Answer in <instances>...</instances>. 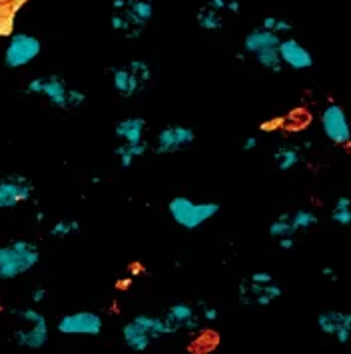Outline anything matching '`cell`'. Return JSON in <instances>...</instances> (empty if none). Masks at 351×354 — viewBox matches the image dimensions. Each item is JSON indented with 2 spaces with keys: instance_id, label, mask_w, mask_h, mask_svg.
I'll list each match as a JSON object with an SVG mask.
<instances>
[{
  "instance_id": "obj_1",
  "label": "cell",
  "mask_w": 351,
  "mask_h": 354,
  "mask_svg": "<svg viewBox=\"0 0 351 354\" xmlns=\"http://www.w3.org/2000/svg\"><path fill=\"white\" fill-rule=\"evenodd\" d=\"M24 93L44 98L56 111H74L86 104L88 96L84 91L74 88L60 75H40L30 78Z\"/></svg>"
},
{
  "instance_id": "obj_2",
  "label": "cell",
  "mask_w": 351,
  "mask_h": 354,
  "mask_svg": "<svg viewBox=\"0 0 351 354\" xmlns=\"http://www.w3.org/2000/svg\"><path fill=\"white\" fill-rule=\"evenodd\" d=\"M40 262V248L26 239L0 244V280H14L30 272Z\"/></svg>"
},
{
  "instance_id": "obj_3",
  "label": "cell",
  "mask_w": 351,
  "mask_h": 354,
  "mask_svg": "<svg viewBox=\"0 0 351 354\" xmlns=\"http://www.w3.org/2000/svg\"><path fill=\"white\" fill-rule=\"evenodd\" d=\"M220 210H222V206L214 201H192L188 196H174L168 203L170 218L178 226H182L184 230L200 228L202 224L218 216Z\"/></svg>"
},
{
  "instance_id": "obj_4",
  "label": "cell",
  "mask_w": 351,
  "mask_h": 354,
  "mask_svg": "<svg viewBox=\"0 0 351 354\" xmlns=\"http://www.w3.org/2000/svg\"><path fill=\"white\" fill-rule=\"evenodd\" d=\"M10 315L22 322V326L12 333V340L17 342V346L28 348V351H40L42 346H46L50 328H48V320L40 310L32 308V306L12 308Z\"/></svg>"
},
{
  "instance_id": "obj_5",
  "label": "cell",
  "mask_w": 351,
  "mask_h": 354,
  "mask_svg": "<svg viewBox=\"0 0 351 354\" xmlns=\"http://www.w3.org/2000/svg\"><path fill=\"white\" fill-rule=\"evenodd\" d=\"M40 53H42L40 38L30 32H14V35H10L6 46H4L2 60L8 68L19 71V68L28 66L30 62H34Z\"/></svg>"
},
{
  "instance_id": "obj_6",
  "label": "cell",
  "mask_w": 351,
  "mask_h": 354,
  "mask_svg": "<svg viewBox=\"0 0 351 354\" xmlns=\"http://www.w3.org/2000/svg\"><path fill=\"white\" fill-rule=\"evenodd\" d=\"M34 185L28 176L12 172L0 176V210H10L26 205L34 196Z\"/></svg>"
},
{
  "instance_id": "obj_7",
  "label": "cell",
  "mask_w": 351,
  "mask_h": 354,
  "mask_svg": "<svg viewBox=\"0 0 351 354\" xmlns=\"http://www.w3.org/2000/svg\"><path fill=\"white\" fill-rule=\"evenodd\" d=\"M194 142H196V131L192 127H188V124H166L156 134L152 150L156 154L166 156V154H176V152L188 150Z\"/></svg>"
},
{
  "instance_id": "obj_8",
  "label": "cell",
  "mask_w": 351,
  "mask_h": 354,
  "mask_svg": "<svg viewBox=\"0 0 351 354\" xmlns=\"http://www.w3.org/2000/svg\"><path fill=\"white\" fill-rule=\"evenodd\" d=\"M104 328V320L94 310H76L58 318L56 330L66 336H98Z\"/></svg>"
},
{
  "instance_id": "obj_9",
  "label": "cell",
  "mask_w": 351,
  "mask_h": 354,
  "mask_svg": "<svg viewBox=\"0 0 351 354\" xmlns=\"http://www.w3.org/2000/svg\"><path fill=\"white\" fill-rule=\"evenodd\" d=\"M319 122H321V132L323 136L335 145V147H348L350 145V124H348V116L345 111L335 104L330 102L319 116Z\"/></svg>"
},
{
  "instance_id": "obj_10",
  "label": "cell",
  "mask_w": 351,
  "mask_h": 354,
  "mask_svg": "<svg viewBox=\"0 0 351 354\" xmlns=\"http://www.w3.org/2000/svg\"><path fill=\"white\" fill-rule=\"evenodd\" d=\"M240 302L245 306H270L272 302L281 299L283 288L277 284L276 280L272 282H258L250 277L240 282Z\"/></svg>"
},
{
  "instance_id": "obj_11",
  "label": "cell",
  "mask_w": 351,
  "mask_h": 354,
  "mask_svg": "<svg viewBox=\"0 0 351 354\" xmlns=\"http://www.w3.org/2000/svg\"><path fill=\"white\" fill-rule=\"evenodd\" d=\"M128 24V40H138L144 35V28L154 19V0H126V8L120 10Z\"/></svg>"
},
{
  "instance_id": "obj_12",
  "label": "cell",
  "mask_w": 351,
  "mask_h": 354,
  "mask_svg": "<svg viewBox=\"0 0 351 354\" xmlns=\"http://www.w3.org/2000/svg\"><path fill=\"white\" fill-rule=\"evenodd\" d=\"M277 55H279L283 68L308 71L314 66V55L296 38H281L277 44Z\"/></svg>"
},
{
  "instance_id": "obj_13",
  "label": "cell",
  "mask_w": 351,
  "mask_h": 354,
  "mask_svg": "<svg viewBox=\"0 0 351 354\" xmlns=\"http://www.w3.org/2000/svg\"><path fill=\"white\" fill-rule=\"evenodd\" d=\"M317 326L323 335L335 338L339 344H348L351 336V315L345 310H323L317 315Z\"/></svg>"
},
{
  "instance_id": "obj_14",
  "label": "cell",
  "mask_w": 351,
  "mask_h": 354,
  "mask_svg": "<svg viewBox=\"0 0 351 354\" xmlns=\"http://www.w3.org/2000/svg\"><path fill=\"white\" fill-rule=\"evenodd\" d=\"M168 322L176 328V333L188 330V333H198L202 326V318L198 315L196 306L188 304V302H176L172 304L164 315Z\"/></svg>"
},
{
  "instance_id": "obj_15",
  "label": "cell",
  "mask_w": 351,
  "mask_h": 354,
  "mask_svg": "<svg viewBox=\"0 0 351 354\" xmlns=\"http://www.w3.org/2000/svg\"><path fill=\"white\" fill-rule=\"evenodd\" d=\"M110 75L112 88L116 91V94H120L122 98H134L140 93H144V84L138 80V76L134 75L128 68V64H122V66H112L108 71Z\"/></svg>"
},
{
  "instance_id": "obj_16",
  "label": "cell",
  "mask_w": 351,
  "mask_h": 354,
  "mask_svg": "<svg viewBox=\"0 0 351 354\" xmlns=\"http://www.w3.org/2000/svg\"><path fill=\"white\" fill-rule=\"evenodd\" d=\"M146 129L148 122L142 116H124L116 122L114 136L118 138L120 145H136L146 140Z\"/></svg>"
},
{
  "instance_id": "obj_17",
  "label": "cell",
  "mask_w": 351,
  "mask_h": 354,
  "mask_svg": "<svg viewBox=\"0 0 351 354\" xmlns=\"http://www.w3.org/2000/svg\"><path fill=\"white\" fill-rule=\"evenodd\" d=\"M279 40H281V37H277L276 32L263 30L261 26L252 28L243 38V55L254 56L261 50H268V48H277Z\"/></svg>"
},
{
  "instance_id": "obj_18",
  "label": "cell",
  "mask_w": 351,
  "mask_h": 354,
  "mask_svg": "<svg viewBox=\"0 0 351 354\" xmlns=\"http://www.w3.org/2000/svg\"><path fill=\"white\" fill-rule=\"evenodd\" d=\"M138 326H142L150 335L152 340L158 338H166V336L176 335V328L168 322L164 317H156V315H136L132 318Z\"/></svg>"
},
{
  "instance_id": "obj_19",
  "label": "cell",
  "mask_w": 351,
  "mask_h": 354,
  "mask_svg": "<svg viewBox=\"0 0 351 354\" xmlns=\"http://www.w3.org/2000/svg\"><path fill=\"white\" fill-rule=\"evenodd\" d=\"M122 340H124V344L128 346L130 351H134V353H146L150 348V344L154 342L148 333L142 326H138L134 320H130V322H126L122 326Z\"/></svg>"
},
{
  "instance_id": "obj_20",
  "label": "cell",
  "mask_w": 351,
  "mask_h": 354,
  "mask_svg": "<svg viewBox=\"0 0 351 354\" xmlns=\"http://www.w3.org/2000/svg\"><path fill=\"white\" fill-rule=\"evenodd\" d=\"M303 156H305V152L301 150L299 145H283L274 152V162H276L277 170L288 172V170L299 167L303 162Z\"/></svg>"
},
{
  "instance_id": "obj_21",
  "label": "cell",
  "mask_w": 351,
  "mask_h": 354,
  "mask_svg": "<svg viewBox=\"0 0 351 354\" xmlns=\"http://www.w3.org/2000/svg\"><path fill=\"white\" fill-rule=\"evenodd\" d=\"M150 149H152V145H150L148 140H142V142H136V145H118V147L114 149V154L118 156L120 167L132 168L134 167V162H136L140 156H144Z\"/></svg>"
},
{
  "instance_id": "obj_22",
  "label": "cell",
  "mask_w": 351,
  "mask_h": 354,
  "mask_svg": "<svg viewBox=\"0 0 351 354\" xmlns=\"http://www.w3.org/2000/svg\"><path fill=\"white\" fill-rule=\"evenodd\" d=\"M196 22L205 32H218V30L223 28V15L203 4L202 8L198 10V15H196Z\"/></svg>"
},
{
  "instance_id": "obj_23",
  "label": "cell",
  "mask_w": 351,
  "mask_h": 354,
  "mask_svg": "<svg viewBox=\"0 0 351 354\" xmlns=\"http://www.w3.org/2000/svg\"><path fill=\"white\" fill-rule=\"evenodd\" d=\"M290 221H292V226H294L297 234V232H308L314 226H317L319 216L315 214L312 208H299L296 212H290Z\"/></svg>"
},
{
  "instance_id": "obj_24",
  "label": "cell",
  "mask_w": 351,
  "mask_h": 354,
  "mask_svg": "<svg viewBox=\"0 0 351 354\" xmlns=\"http://www.w3.org/2000/svg\"><path fill=\"white\" fill-rule=\"evenodd\" d=\"M330 218L337 226H350L351 224V201L348 194H341L335 198L333 203L332 212H330Z\"/></svg>"
},
{
  "instance_id": "obj_25",
  "label": "cell",
  "mask_w": 351,
  "mask_h": 354,
  "mask_svg": "<svg viewBox=\"0 0 351 354\" xmlns=\"http://www.w3.org/2000/svg\"><path fill=\"white\" fill-rule=\"evenodd\" d=\"M256 62H258L261 68L274 73V75H279L283 71V64L279 60V55H277V48H268V50H261L258 55H254Z\"/></svg>"
},
{
  "instance_id": "obj_26",
  "label": "cell",
  "mask_w": 351,
  "mask_h": 354,
  "mask_svg": "<svg viewBox=\"0 0 351 354\" xmlns=\"http://www.w3.org/2000/svg\"><path fill=\"white\" fill-rule=\"evenodd\" d=\"M80 230V221L76 218H60L56 221L50 228H48V234L52 239H66V236H72Z\"/></svg>"
},
{
  "instance_id": "obj_27",
  "label": "cell",
  "mask_w": 351,
  "mask_h": 354,
  "mask_svg": "<svg viewBox=\"0 0 351 354\" xmlns=\"http://www.w3.org/2000/svg\"><path fill=\"white\" fill-rule=\"evenodd\" d=\"M270 234L274 239H285V236H296V230L292 226V221H290V212H281L277 216L276 221H272L270 224Z\"/></svg>"
},
{
  "instance_id": "obj_28",
  "label": "cell",
  "mask_w": 351,
  "mask_h": 354,
  "mask_svg": "<svg viewBox=\"0 0 351 354\" xmlns=\"http://www.w3.org/2000/svg\"><path fill=\"white\" fill-rule=\"evenodd\" d=\"M261 28L263 30H270V32H276L277 37L281 35H290L294 30V24L288 19H277V17H265L261 20Z\"/></svg>"
},
{
  "instance_id": "obj_29",
  "label": "cell",
  "mask_w": 351,
  "mask_h": 354,
  "mask_svg": "<svg viewBox=\"0 0 351 354\" xmlns=\"http://www.w3.org/2000/svg\"><path fill=\"white\" fill-rule=\"evenodd\" d=\"M128 68L134 73V75L138 76V80L144 84V86H148L150 82H152V66H150V62L146 60H142V58H134V60H130L128 62Z\"/></svg>"
},
{
  "instance_id": "obj_30",
  "label": "cell",
  "mask_w": 351,
  "mask_h": 354,
  "mask_svg": "<svg viewBox=\"0 0 351 354\" xmlns=\"http://www.w3.org/2000/svg\"><path fill=\"white\" fill-rule=\"evenodd\" d=\"M200 318H202V322H216L218 317H220V313H218V308L216 306H212V304H205L202 302L200 304Z\"/></svg>"
},
{
  "instance_id": "obj_31",
  "label": "cell",
  "mask_w": 351,
  "mask_h": 354,
  "mask_svg": "<svg viewBox=\"0 0 351 354\" xmlns=\"http://www.w3.org/2000/svg\"><path fill=\"white\" fill-rule=\"evenodd\" d=\"M46 299H48V290H46L44 286H37V288L30 292V300H32L34 304H42Z\"/></svg>"
},
{
  "instance_id": "obj_32",
  "label": "cell",
  "mask_w": 351,
  "mask_h": 354,
  "mask_svg": "<svg viewBox=\"0 0 351 354\" xmlns=\"http://www.w3.org/2000/svg\"><path fill=\"white\" fill-rule=\"evenodd\" d=\"M258 145H259V138L256 136V134H252V136H248V138L241 142V150H243V152H252V150L258 149Z\"/></svg>"
},
{
  "instance_id": "obj_33",
  "label": "cell",
  "mask_w": 351,
  "mask_h": 354,
  "mask_svg": "<svg viewBox=\"0 0 351 354\" xmlns=\"http://www.w3.org/2000/svg\"><path fill=\"white\" fill-rule=\"evenodd\" d=\"M228 2L230 0H205V6H210V8H214V10H218V12H225L228 10Z\"/></svg>"
},
{
  "instance_id": "obj_34",
  "label": "cell",
  "mask_w": 351,
  "mask_h": 354,
  "mask_svg": "<svg viewBox=\"0 0 351 354\" xmlns=\"http://www.w3.org/2000/svg\"><path fill=\"white\" fill-rule=\"evenodd\" d=\"M277 246H279L281 250H294V248H296V236L279 239V241H277Z\"/></svg>"
},
{
  "instance_id": "obj_35",
  "label": "cell",
  "mask_w": 351,
  "mask_h": 354,
  "mask_svg": "<svg viewBox=\"0 0 351 354\" xmlns=\"http://www.w3.org/2000/svg\"><path fill=\"white\" fill-rule=\"evenodd\" d=\"M319 272H321V277H323V279L330 280V282H337V279H339V277H337V270H335L333 266H323Z\"/></svg>"
},
{
  "instance_id": "obj_36",
  "label": "cell",
  "mask_w": 351,
  "mask_h": 354,
  "mask_svg": "<svg viewBox=\"0 0 351 354\" xmlns=\"http://www.w3.org/2000/svg\"><path fill=\"white\" fill-rule=\"evenodd\" d=\"M126 8V0H112V10L114 12H120Z\"/></svg>"
},
{
  "instance_id": "obj_37",
  "label": "cell",
  "mask_w": 351,
  "mask_h": 354,
  "mask_svg": "<svg viewBox=\"0 0 351 354\" xmlns=\"http://www.w3.org/2000/svg\"><path fill=\"white\" fill-rule=\"evenodd\" d=\"M34 218H37V223H38V224H42V223H44V221H46V212L38 208L37 214H34Z\"/></svg>"
}]
</instances>
